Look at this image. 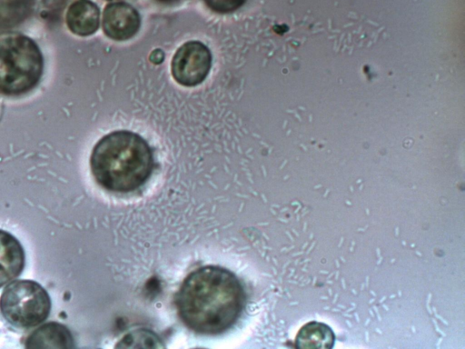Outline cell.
I'll return each mask as SVG.
<instances>
[{"instance_id":"cell-9","label":"cell","mask_w":465,"mask_h":349,"mask_svg":"<svg viewBox=\"0 0 465 349\" xmlns=\"http://www.w3.org/2000/svg\"><path fill=\"white\" fill-rule=\"evenodd\" d=\"M71 332L56 322L46 323L35 329L25 340L26 348H72Z\"/></svg>"},{"instance_id":"cell-14","label":"cell","mask_w":465,"mask_h":349,"mask_svg":"<svg viewBox=\"0 0 465 349\" xmlns=\"http://www.w3.org/2000/svg\"><path fill=\"white\" fill-rule=\"evenodd\" d=\"M150 59L153 63L159 64L164 59V54L161 50H154L152 53Z\"/></svg>"},{"instance_id":"cell-8","label":"cell","mask_w":465,"mask_h":349,"mask_svg":"<svg viewBox=\"0 0 465 349\" xmlns=\"http://www.w3.org/2000/svg\"><path fill=\"white\" fill-rule=\"evenodd\" d=\"M65 22L73 34L80 36L91 35L99 27V8L92 1L76 0L69 5L65 14Z\"/></svg>"},{"instance_id":"cell-12","label":"cell","mask_w":465,"mask_h":349,"mask_svg":"<svg viewBox=\"0 0 465 349\" xmlns=\"http://www.w3.org/2000/svg\"><path fill=\"white\" fill-rule=\"evenodd\" d=\"M162 340L153 333L144 329L134 330L125 334L116 347H163Z\"/></svg>"},{"instance_id":"cell-15","label":"cell","mask_w":465,"mask_h":349,"mask_svg":"<svg viewBox=\"0 0 465 349\" xmlns=\"http://www.w3.org/2000/svg\"><path fill=\"white\" fill-rule=\"evenodd\" d=\"M160 2H173V1H175V0H158Z\"/></svg>"},{"instance_id":"cell-6","label":"cell","mask_w":465,"mask_h":349,"mask_svg":"<svg viewBox=\"0 0 465 349\" xmlns=\"http://www.w3.org/2000/svg\"><path fill=\"white\" fill-rule=\"evenodd\" d=\"M102 25L104 34L109 38L124 41L132 38L138 32L141 17L131 5L115 2L105 6Z\"/></svg>"},{"instance_id":"cell-10","label":"cell","mask_w":465,"mask_h":349,"mask_svg":"<svg viewBox=\"0 0 465 349\" xmlns=\"http://www.w3.org/2000/svg\"><path fill=\"white\" fill-rule=\"evenodd\" d=\"M335 342L334 333L331 327L320 322H309L298 332L295 345L306 349L331 348Z\"/></svg>"},{"instance_id":"cell-2","label":"cell","mask_w":465,"mask_h":349,"mask_svg":"<svg viewBox=\"0 0 465 349\" xmlns=\"http://www.w3.org/2000/svg\"><path fill=\"white\" fill-rule=\"evenodd\" d=\"M148 143L138 134L118 130L103 136L90 157L92 174L104 189L128 193L141 187L153 169Z\"/></svg>"},{"instance_id":"cell-13","label":"cell","mask_w":465,"mask_h":349,"mask_svg":"<svg viewBox=\"0 0 465 349\" xmlns=\"http://www.w3.org/2000/svg\"><path fill=\"white\" fill-rule=\"evenodd\" d=\"M247 0H204L206 5L219 14H228L242 7Z\"/></svg>"},{"instance_id":"cell-3","label":"cell","mask_w":465,"mask_h":349,"mask_svg":"<svg viewBox=\"0 0 465 349\" xmlns=\"http://www.w3.org/2000/svg\"><path fill=\"white\" fill-rule=\"evenodd\" d=\"M38 45L18 32L0 33V95L16 96L33 90L44 73Z\"/></svg>"},{"instance_id":"cell-1","label":"cell","mask_w":465,"mask_h":349,"mask_svg":"<svg viewBox=\"0 0 465 349\" xmlns=\"http://www.w3.org/2000/svg\"><path fill=\"white\" fill-rule=\"evenodd\" d=\"M244 302L245 294L236 275L216 265L190 273L176 297L183 324L195 333L207 335L231 328L242 314Z\"/></svg>"},{"instance_id":"cell-11","label":"cell","mask_w":465,"mask_h":349,"mask_svg":"<svg viewBox=\"0 0 465 349\" xmlns=\"http://www.w3.org/2000/svg\"><path fill=\"white\" fill-rule=\"evenodd\" d=\"M35 0H0V29H10L25 21Z\"/></svg>"},{"instance_id":"cell-5","label":"cell","mask_w":465,"mask_h":349,"mask_svg":"<svg viewBox=\"0 0 465 349\" xmlns=\"http://www.w3.org/2000/svg\"><path fill=\"white\" fill-rule=\"evenodd\" d=\"M212 65L209 48L199 41H188L175 52L171 70L174 80L184 86L201 84L208 75Z\"/></svg>"},{"instance_id":"cell-4","label":"cell","mask_w":465,"mask_h":349,"mask_svg":"<svg viewBox=\"0 0 465 349\" xmlns=\"http://www.w3.org/2000/svg\"><path fill=\"white\" fill-rule=\"evenodd\" d=\"M51 299L46 290L32 280H16L9 284L0 297L4 318L18 328H31L49 315Z\"/></svg>"},{"instance_id":"cell-7","label":"cell","mask_w":465,"mask_h":349,"mask_svg":"<svg viewBox=\"0 0 465 349\" xmlns=\"http://www.w3.org/2000/svg\"><path fill=\"white\" fill-rule=\"evenodd\" d=\"M25 266V252L10 233L0 230V287L16 278Z\"/></svg>"}]
</instances>
